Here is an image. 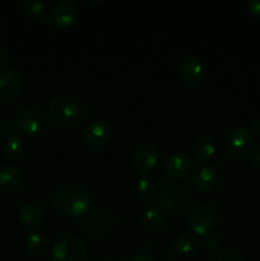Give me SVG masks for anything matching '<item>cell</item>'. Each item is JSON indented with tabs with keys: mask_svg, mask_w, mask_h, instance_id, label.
<instances>
[{
	"mask_svg": "<svg viewBox=\"0 0 260 261\" xmlns=\"http://www.w3.org/2000/svg\"><path fill=\"white\" fill-rule=\"evenodd\" d=\"M217 212L209 204H199L194 206L188 217V224L195 234L208 236L217 224Z\"/></svg>",
	"mask_w": 260,
	"mask_h": 261,
	"instance_id": "obj_4",
	"label": "cell"
},
{
	"mask_svg": "<svg viewBox=\"0 0 260 261\" xmlns=\"http://www.w3.org/2000/svg\"><path fill=\"white\" fill-rule=\"evenodd\" d=\"M14 127L23 137H36L42 132L43 119L37 110L24 107L15 115Z\"/></svg>",
	"mask_w": 260,
	"mask_h": 261,
	"instance_id": "obj_6",
	"label": "cell"
},
{
	"mask_svg": "<svg viewBox=\"0 0 260 261\" xmlns=\"http://www.w3.org/2000/svg\"><path fill=\"white\" fill-rule=\"evenodd\" d=\"M199 246H200V241L195 234L191 233H183L175 240L173 242V250L177 254L184 255V256H189L198 251Z\"/></svg>",
	"mask_w": 260,
	"mask_h": 261,
	"instance_id": "obj_17",
	"label": "cell"
},
{
	"mask_svg": "<svg viewBox=\"0 0 260 261\" xmlns=\"http://www.w3.org/2000/svg\"><path fill=\"white\" fill-rule=\"evenodd\" d=\"M160 161V150L154 144L143 143L134 149L132 155V163L137 171L148 173L157 166Z\"/></svg>",
	"mask_w": 260,
	"mask_h": 261,
	"instance_id": "obj_10",
	"label": "cell"
},
{
	"mask_svg": "<svg viewBox=\"0 0 260 261\" xmlns=\"http://www.w3.org/2000/svg\"><path fill=\"white\" fill-rule=\"evenodd\" d=\"M247 8H249L250 14L260 22V0H251L247 4Z\"/></svg>",
	"mask_w": 260,
	"mask_h": 261,
	"instance_id": "obj_26",
	"label": "cell"
},
{
	"mask_svg": "<svg viewBox=\"0 0 260 261\" xmlns=\"http://www.w3.org/2000/svg\"><path fill=\"white\" fill-rule=\"evenodd\" d=\"M216 261H244L241 254L235 250H226L217 256Z\"/></svg>",
	"mask_w": 260,
	"mask_h": 261,
	"instance_id": "obj_24",
	"label": "cell"
},
{
	"mask_svg": "<svg viewBox=\"0 0 260 261\" xmlns=\"http://www.w3.org/2000/svg\"><path fill=\"white\" fill-rule=\"evenodd\" d=\"M255 137L247 127H236L227 138V150L236 161H244L252 154Z\"/></svg>",
	"mask_w": 260,
	"mask_h": 261,
	"instance_id": "obj_3",
	"label": "cell"
},
{
	"mask_svg": "<svg viewBox=\"0 0 260 261\" xmlns=\"http://www.w3.org/2000/svg\"><path fill=\"white\" fill-rule=\"evenodd\" d=\"M48 201L54 209L73 218L86 216L92 204L88 190L81 186L56 189L50 194Z\"/></svg>",
	"mask_w": 260,
	"mask_h": 261,
	"instance_id": "obj_1",
	"label": "cell"
},
{
	"mask_svg": "<svg viewBox=\"0 0 260 261\" xmlns=\"http://www.w3.org/2000/svg\"><path fill=\"white\" fill-rule=\"evenodd\" d=\"M25 247L32 254H43L50 247V239L42 232H35L25 239Z\"/></svg>",
	"mask_w": 260,
	"mask_h": 261,
	"instance_id": "obj_21",
	"label": "cell"
},
{
	"mask_svg": "<svg viewBox=\"0 0 260 261\" xmlns=\"http://www.w3.org/2000/svg\"><path fill=\"white\" fill-rule=\"evenodd\" d=\"M137 189L140 196L148 199L157 194V181L150 173H142L137 181Z\"/></svg>",
	"mask_w": 260,
	"mask_h": 261,
	"instance_id": "obj_23",
	"label": "cell"
},
{
	"mask_svg": "<svg viewBox=\"0 0 260 261\" xmlns=\"http://www.w3.org/2000/svg\"><path fill=\"white\" fill-rule=\"evenodd\" d=\"M193 184L199 191L213 193L218 190L222 184V176L219 171L212 165H200L194 170Z\"/></svg>",
	"mask_w": 260,
	"mask_h": 261,
	"instance_id": "obj_8",
	"label": "cell"
},
{
	"mask_svg": "<svg viewBox=\"0 0 260 261\" xmlns=\"http://www.w3.org/2000/svg\"><path fill=\"white\" fill-rule=\"evenodd\" d=\"M86 254V242L75 236L60 237L53 246V257L55 261H82Z\"/></svg>",
	"mask_w": 260,
	"mask_h": 261,
	"instance_id": "obj_5",
	"label": "cell"
},
{
	"mask_svg": "<svg viewBox=\"0 0 260 261\" xmlns=\"http://www.w3.org/2000/svg\"><path fill=\"white\" fill-rule=\"evenodd\" d=\"M130 261H154L152 255L147 254V252H140V254H137L134 257H132Z\"/></svg>",
	"mask_w": 260,
	"mask_h": 261,
	"instance_id": "obj_28",
	"label": "cell"
},
{
	"mask_svg": "<svg viewBox=\"0 0 260 261\" xmlns=\"http://www.w3.org/2000/svg\"><path fill=\"white\" fill-rule=\"evenodd\" d=\"M3 59H4V53H3V48L0 47V66L3 64Z\"/></svg>",
	"mask_w": 260,
	"mask_h": 261,
	"instance_id": "obj_31",
	"label": "cell"
},
{
	"mask_svg": "<svg viewBox=\"0 0 260 261\" xmlns=\"http://www.w3.org/2000/svg\"><path fill=\"white\" fill-rule=\"evenodd\" d=\"M163 222H165V213L157 205L148 208L142 216V226L149 232L158 231L163 226Z\"/></svg>",
	"mask_w": 260,
	"mask_h": 261,
	"instance_id": "obj_18",
	"label": "cell"
},
{
	"mask_svg": "<svg viewBox=\"0 0 260 261\" xmlns=\"http://www.w3.org/2000/svg\"><path fill=\"white\" fill-rule=\"evenodd\" d=\"M24 78L17 69L5 68L0 70V96L10 98L19 94L23 89Z\"/></svg>",
	"mask_w": 260,
	"mask_h": 261,
	"instance_id": "obj_13",
	"label": "cell"
},
{
	"mask_svg": "<svg viewBox=\"0 0 260 261\" xmlns=\"http://www.w3.org/2000/svg\"><path fill=\"white\" fill-rule=\"evenodd\" d=\"M251 165L254 166L255 168H260V150L259 152L254 153L251 157Z\"/></svg>",
	"mask_w": 260,
	"mask_h": 261,
	"instance_id": "obj_30",
	"label": "cell"
},
{
	"mask_svg": "<svg viewBox=\"0 0 260 261\" xmlns=\"http://www.w3.org/2000/svg\"><path fill=\"white\" fill-rule=\"evenodd\" d=\"M249 130L251 132V134L254 135H259L260 134V120H254V121L251 122V125H250Z\"/></svg>",
	"mask_w": 260,
	"mask_h": 261,
	"instance_id": "obj_29",
	"label": "cell"
},
{
	"mask_svg": "<svg viewBox=\"0 0 260 261\" xmlns=\"http://www.w3.org/2000/svg\"><path fill=\"white\" fill-rule=\"evenodd\" d=\"M191 152H193L194 157L199 161H208L216 153V147H214L213 142L208 138H199L191 145Z\"/></svg>",
	"mask_w": 260,
	"mask_h": 261,
	"instance_id": "obj_20",
	"label": "cell"
},
{
	"mask_svg": "<svg viewBox=\"0 0 260 261\" xmlns=\"http://www.w3.org/2000/svg\"><path fill=\"white\" fill-rule=\"evenodd\" d=\"M259 88H260V86H259Z\"/></svg>",
	"mask_w": 260,
	"mask_h": 261,
	"instance_id": "obj_32",
	"label": "cell"
},
{
	"mask_svg": "<svg viewBox=\"0 0 260 261\" xmlns=\"http://www.w3.org/2000/svg\"><path fill=\"white\" fill-rule=\"evenodd\" d=\"M205 244H206V247H208L209 250H212V251L218 250L222 245L221 236L217 233H209L205 239Z\"/></svg>",
	"mask_w": 260,
	"mask_h": 261,
	"instance_id": "obj_25",
	"label": "cell"
},
{
	"mask_svg": "<svg viewBox=\"0 0 260 261\" xmlns=\"http://www.w3.org/2000/svg\"><path fill=\"white\" fill-rule=\"evenodd\" d=\"M14 129V124L12 121H9V120H4V121L0 122V132L3 134H10Z\"/></svg>",
	"mask_w": 260,
	"mask_h": 261,
	"instance_id": "obj_27",
	"label": "cell"
},
{
	"mask_svg": "<svg viewBox=\"0 0 260 261\" xmlns=\"http://www.w3.org/2000/svg\"><path fill=\"white\" fill-rule=\"evenodd\" d=\"M78 7L70 0H63L54 5L46 17V22L58 28H68L74 24L78 17Z\"/></svg>",
	"mask_w": 260,
	"mask_h": 261,
	"instance_id": "obj_7",
	"label": "cell"
},
{
	"mask_svg": "<svg viewBox=\"0 0 260 261\" xmlns=\"http://www.w3.org/2000/svg\"><path fill=\"white\" fill-rule=\"evenodd\" d=\"M23 10L30 18L36 20L46 19L47 17V7L41 0H24L22 4Z\"/></svg>",
	"mask_w": 260,
	"mask_h": 261,
	"instance_id": "obj_22",
	"label": "cell"
},
{
	"mask_svg": "<svg viewBox=\"0 0 260 261\" xmlns=\"http://www.w3.org/2000/svg\"><path fill=\"white\" fill-rule=\"evenodd\" d=\"M178 74L188 83L198 84L203 82L204 75H205V69L198 59L185 58L178 64Z\"/></svg>",
	"mask_w": 260,
	"mask_h": 261,
	"instance_id": "obj_15",
	"label": "cell"
},
{
	"mask_svg": "<svg viewBox=\"0 0 260 261\" xmlns=\"http://www.w3.org/2000/svg\"><path fill=\"white\" fill-rule=\"evenodd\" d=\"M112 138V127L105 120H94L83 130L82 139L88 147L97 148L107 144Z\"/></svg>",
	"mask_w": 260,
	"mask_h": 261,
	"instance_id": "obj_9",
	"label": "cell"
},
{
	"mask_svg": "<svg viewBox=\"0 0 260 261\" xmlns=\"http://www.w3.org/2000/svg\"><path fill=\"white\" fill-rule=\"evenodd\" d=\"M185 193L181 186L175 184H166L157 194L158 208L162 209L163 213H172L184 205Z\"/></svg>",
	"mask_w": 260,
	"mask_h": 261,
	"instance_id": "obj_11",
	"label": "cell"
},
{
	"mask_svg": "<svg viewBox=\"0 0 260 261\" xmlns=\"http://www.w3.org/2000/svg\"><path fill=\"white\" fill-rule=\"evenodd\" d=\"M194 161L190 154L185 152H176L167 158L165 163V171L172 178H184L191 172Z\"/></svg>",
	"mask_w": 260,
	"mask_h": 261,
	"instance_id": "obj_12",
	"label": "cell"
},
{
	"mask_svg": "<svg viewBox=\"0 0 260 261\" xmlns=\"http://www.w3.org/2000/svg\"><path fill=\"white\" fill-rule=\"evenodd\" d=\"M22 180V171L15 166H4L0 168V190H14L20 185Z\"/></svg>",
	"mask_w": 260,
	"mask_h": 261,
	"instance_id": "obj_16",
	"label": "cell"
},
{
	"mask_svg": "<svg viewBox=\"0 0 260 261\" xmlns=\"http://www.w3.org/2000/svg\"><path fill=\"white\" fill-rule=\"evenodd\" d=\"M45 211L36 201H25L18 209V219L28 228L40 227L45 222Z\"/></svg>",
	"mask_w": 260,
	"mask_h": 261,
	"instance_id": "obj_14",
	"label": "cell"
},
{
	"mask_svg": "<svg viewBox=\"0 0 260 261\" xmlns=\"http://www.w3.org/2000/svg\"><path fill=\"white\" fill-rule=\"evenodd\" d=\"M2 148L5 157L10 158V160H15V158H19L24 153L25 144L24 140L19 135H9L4 140Z\"/></svg>",
	"mask_w": 260,
	"mask_h": 261,
	"instance_id": "obj_19",
	"label": "cell"
},
{
	"mask_svg": "<svg viewBox=\"0 0 260 261\" xmlns=\"http://www.w3.org/2000/svg\"><path fill=\"white\" fill-rule=\"evenodd\" d=\"M51 122L59 127L74 126L81 119V106L69 96H56L50 101L47 107Z\"/></svg>",
	"mask_w": 260,
	"mask_h": 261,
	"instance_id": "obj_2",
	"label": "cell"
}]
</instances>
